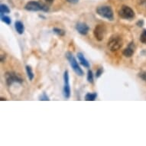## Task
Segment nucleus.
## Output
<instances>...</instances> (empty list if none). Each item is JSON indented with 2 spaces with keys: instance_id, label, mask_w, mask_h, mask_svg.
Listing matches in <instances>:
<instances>
[{
  "instance_id": "nucleus-14",
  "label": "nucleus",
  "mask_w": 146,
  "mask_h": 146,
  "mask_svg": "<svg viewBox=\"0 0 146 146\" xmlns=\"http://www.w3.org/2000/svg\"><path fill=\"white\" fill-rule=\"evenodd\" d=\"M97 94L96 93H88L85 96V100L86 101H94L96 99Z\"/></svg>"
},
{
  "instance_id": "nucleus-10",
  "label": "nucleus",
  "mask_w": 146,
  "mask_h": 146,
  "mask_svg": "<svg viewBox=\"0 0 146 146\" xmlns=\"http://www.w3.org/2000/svg\"><path fill=\"white\" fill-rule=\"evenodd\" d=\"M135 49V47L134 42L132 41V42L129 44L128 48H125V49L122 51V54H123L125 57H126V58H131V57L133 55V54H134Z\"/></svg>"
},
{
  "instance_id": "nucleus-1",
  "label": "nucleus",
  "mask_w": 146,
  "mask_h": 146,
  "mask_svg": "<svg viewBox=\"0 0 146 146\" xmlns=\"http://www.w3.org/2000/svg\"><path fill=\"white\" fill-rule=\"evenodd\" d=\"M96 13L100 16L110 21H113L114 19V14L112 8L109 5H100L96 8Z\"/></svg>"
},
{
  "instance_id": "nucleus-7",
  "label": "nucleus",
  "mask_w": 146,
  "mask_h": 146,
  "mask_svg": "<svg viewBox=\"0 0 146 146\" xmlns=\"http://www.w3.org/2000/svg\"><path fill=\"white\" fill-rule=\"evenodd\" d=\"M106 33V29L103 25H98L94 29V35L98 41H103L105 38Z\"/></svg>"
},
{
  "instance_id": "nucleus-20",
  "label": "nucleus",
  "mask_w": 146,
  "mask_h": 146,
  "mask_svg": "<svg viewBox=\"0 0 146 146\" xmlns=\"http://www.w3.org/2000/svg\"><path fill=\"white\" fill-rule=\"evenodd\" d=\"M103 69L102 68V67H100V68H99L97 70H96V74H95V76H96V78H99V77H100L101 75L103 74Z\"/></svg>"
},
{
  "instance_id": "nucleus-4",
  "label": "nucleus",
  "mask_w": 146,
  "mask_h": 146,
  "mask_svg": "<svg viewBox=\"0 0 146 146\" xmlns=\"http://www.w3.org/2000/svg\"><path fill=\"white\" fill-rule=\"evenodd\" d=\"M65 56H66V58L67 59V60L69 61L70 65V67H72L73 70L77 74L78 76H83L84 75V71L80 67L79 64H78V62L77 60H76V58H74V56L73 55V54L70 51H67L66 54H65Z\"/></svg>"
},
{
  "instance_id": "nucleus-19",
  "label": "nucleus",
  "mask_w": 146,
  "mask_h": 146,
  "mask_svg": "<svg viewBox=\"0 0 146 146\" xmlns=\"http://www.w3.org/2000/svg\"><path fill=\"white\" fill-rule=\"evenodd\" d=\"M39 100H42V101H49L50 100V99L47 96V94L45 93H43V94L40 96V98H39Z\"/></svg>"
},
{
  "instance_id": "nucleus-18",
  "label": "nucleus",
  "mask_w": 146,
  "mask_h": 146,
  "mask_svg": "<svg viewBox=\"0 0 146 146\" xmlns=\"http://www.w3.org/2000/svg\"><path fill=\"white\" fill-rule=\"evenodd\" d=\"M87 80L90 84L94 83V74H93L92 70H89L88 72H87Z\"/></svg>"
},
{
  "instance_id": "nucleus-24",
  "label": "nucleus",
  "mask_w": 146,
  "mask_h": 146,
  "mask_svg": "<svg viewBox=\"0 0 146 146\" xmlns=\"http://www.w3.org/2000/svg\"><path fill=\"white\" fill-rule=\"evenodd\" d=\"M67 2L70 3H72V4H76L79 2L80 0H67Z\"/></svg>"
},
{
  "instance_id": "nucleus-21",
  "label": "nucleus",
  "mask_w": 146,
  "mask_h": 146,
  "mask_svg": "<svg viewBox=\"0 0 146 146\" xmlns=\"http://www.w3.org/2000/svg\"><path fill=\"white\" fill-rule=\"evenodd\" d=\"M139 76L142 80L146 82V72H141V73L139 74Z\"/></svg>"
},
{
  "instance_id": "nucleus-8",
  "label": "nucleus",
  "mask_w": 146,
  "mask_h": 146,
  "mask_svg": "<svg viewBox=\"0 0 146 146\" xmlns=\"http://www.w3.org/2000/svg\"><path fill=\"white\" fill-rule=\"evenodd\" d=\"M64 85L63 89V94L64 98L69 99L70 96V87L69 84V72L68 70H65L64 74Z\"/></svg>"
},
{
  "instance_id": "nucleus-2",
  "label": "nucleus",
  "mask_w": 146,
  "mask_h": 146,
  "mask_svg": "<svg viewBox=\"0 0 146 146\" xmlns=\"http://www.w3.org/2000/svg\"><path fill=\"white\" fill-rule=\"evenodd\" d=\"M123 45V41L121 37L118 35H113L108 41L107 47L112 52H115L119 50Z\"/></svg>"
},
{
  "instance_id": "nucleus-6",
  "label": "nucleus",
  "mask_w": 146,
  "mask_h": 146,
  "mask_svg": "<svg viewBox=\"0 0 146 146\" xmlns=\"http://www.w3.org/2000/svg\"><path fill=\"white\" fill-rule=\"evenodd\" d=\"M5 81L8 86H10L15 83L18 84H22L23 83V79L20 77L18 74H16L14 72H7L5 74Z\"/></svg>"
},
{
  "instance_id": "nucleus-12",
  "label": "nucleus",
  "mask_w": 146,
  "mask_h": 146,
  "mask_svg": "<svg viewBox=\"0 0 146 146\" xmlns=\"http://www.w3.org/2000/svg\"><path fill=\"white\" fill-rule=\"evenodd\" d=\"M15 30L18 33L19 35H22L24 33L25 31V27L24 25L21 21H16L15 22Z\"/></svg>"
},
{
  "instance_id": "nucleus-25",
  "label": "nucleus",
  "mask_w": 146,
  "mask_h": 146,
  "mask_svg": "<svg viewBox=\"0 0 146 146\" xmlns=\"http://www.w3.org/2000/svg\"><path fill=\"white\" fill-rule=\"evenodd\" d=\"M142 33H143V34H144V35H145V37H146V29H145V30H144L143 32H142Z\"/></svg>"
},
{
  "instance_id": "nucleus-3",
  "label": "nucleus",
  "mask_w": 146,
  "mask_h": 146,
  "mask_svg": "<svg viewBox=\"0 0 146 146\" xmlns=\"http://www.w3.org/2000/svg\"><path fill=\"white\" fill-rule=\"evenodd\" d=\"M25 9L29 12H38V11H43V12H48L49 8L43 3L35 2V1H31L27 3Z\"/></svg>"
},
{
  "instance_id": "nucleus-27",
  "label": "nucleus",
  "mask_w": 146,
  "mask_h": 146,
  "mask_svg": "<svg viewBox=\"0 0 146 146\" xmlns=\"http://www.w3.org/2000/svg\"><path fill=\"white\" fill-rule=\"evenodd\" d=\"M1 100L3 101V100H6V99L5 98H1Z\"/></svg>"
},
{
  "instance_id": "nucleus-16",
  "label": "nucleus",
  "mask_w": 146,
  "mask_h": 146,
  "mask_svg": "<svg viewBox=\"0 0 146 146\" xmlns=\"http://www.w3.org/2000/svg\"><path fill=\"white\" fill-rule=\"evenodd\" d=\"M53 31H54V33H55L56 35H58L59 36H64L65 35L64 30H63L61 29H58V28H54Z\"/></svg>"
},
{
  "instance_id": "nucleus-9",
  "label": "nucleus",
  "mask_w": 146,
  "mask_h": 146,
  "mask_svg": "<svg viewBox=\"0 0 146 146\" xmlns=\"http://www.w3.org/2000/svg\"><path fill=\"white\" fill-rule=\"evenodd\" d=\"M76 30L82 35H86L90 31V27L84 22H78L76 25Z\"/></svg>"
},
{
  "instance_id": "nucleus-13",
  "label": "nucleus",
  "mask_w": 146,
  "mask_h": 146,
  "mask_svg": "<svg viewBox=\"0 0 146 146\" xmlns=\"http://www.w3.org/2000/svg\"><path fill=\"white\" fill-rule=\"evenodd\" d=\"M26 72H27V75H28V77H29V79L30 81H32L34 79V77H35V75H34V73L32 71V68H31L29 65H27L26 67Z\"/></svg>"
},
{
  "instance_id": "nucleus-23",
  "label": "nucleus",
  "mask_w": 146,
  "mask_h": 146,
  "mask_svg": "<svg viewBox=\"0 0 146 146\" xmlns=\"http://www.w3.org/2000/svg\"><path fill=\"white\" fill-rule=\"evenodd\" d=\"M136 25L138 27H140V28H141V27L144 25V21H143V20H142V19L139 20V21L136 22Z\"/></svg>"
},
{
  "instance_id": "nucleus-11",
  "label": "nucleus",
  "mask_w": 146,
  "mask_h": 146,
  "mask_svg": "<svg viewBox=\"0 0 146 146\" xmlns=\"http://www.w3.org/2000/svg\"><path fill=\"white\" fill-rule=\"evenodd\" d=\"M77 58H78V60H79L80 63V64H81L82 66H84V67H86V68H89V67H90V63H89L88 60L85 58L83 53H77Z\"/></svg>"
},
{
  "instance_id": "nucleus-26",
  "label": "nucleus",
  "mask_w": 146,
  "mask_h": 146,
  "mask_svg": "<svg viewBox=\"0 0 146 146\" xmlns=\"http://www.w3.org/2000/svg\"><path fill=\"white\" fill-rule=\"evenodd\" d=\"M45 1H47V2H49V3H51L52 1H54V0H45Z\"/></svg>"
},
{
  "instance_id": "nucleus-22",
  "label": "nucleus",
  "mask_w": 146,
  "mask_h": 146,
  "mask_svg": "<svg viewBox=\"0 0 146 146\" xmlns=\"http://www.w3.org/2000/svg\"><path fill=\"white\" fill-rule=\"evenodd\" d=\"M140 41H141V43L145 44H146V37L144 35L143 33L141 34V36H140Z\"/></svg>"
},
{
  "instance_id": "nucleus-15",
  "label": "nucleus",
  "mask_w": 146,
  "mask_h": 146,
  "mask_svg": "<svg viewBox=\"0 0 146 146\" xmlns=\"http://www.w3.org/2000/svg\"><path fill=\"white\" fill-rule=\"evenodd\" d=\"M0 12H1V15L8 14V13L10 12L9 8L5 4H1V5H0Z\"/></svg>"
},
{
  "instance_id": "nucleus-5",
  "label": "nucleus",
  "mask_w": 146,
  "mask_h": 146,
  "mask_svg": "<svg viewBox=\"0 0 146 146\" xmlns=\"http://www.w3.org/2000/svg\"><path fill=\"white\" fill-rule=\"evenodd\" d=\"M119 15L123 19L132 20L135 18V12L127 5H122L119 10Z\"/></svg>"
},
{
  "instance_id": "nucleus-17",
  "label": "nucleus",
  "mask_w": 146,
  "mask_h": 146,
  "mask_svg": "<svg viewBox=\"0 0 146 146\" xmlns=\"http://www.w3.org/2000/svg\"><path fill=\"white\" fill-rule=\"evenodd\" d=\"M1 19H2V21H3V22H5V24L9 25H11V22H12L11 19H10L9 16H7V15H1Z\"/></svg>"
}]
</instances>
